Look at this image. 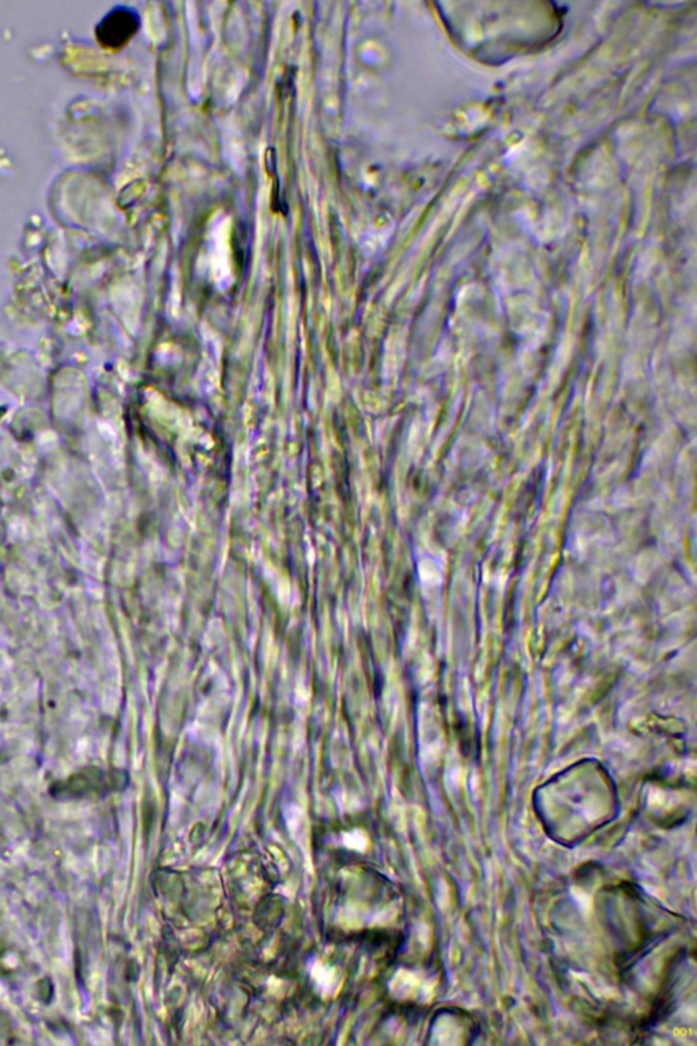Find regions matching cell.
Listing matches in <instances>:
<instances>
[{"mask_svg": "<svg viewBox=\"0 0 697 1046\" xmlns=\"http://www.w3.org/2000/svg\"><path fill=\"white\" fill-rule=\"evenodd\" d=\"M139 28V17L134 10L127 7H116L109 11L97 26V37L108 47H120L126 44Z\"/></svg>", "mask_w": 697, "mask_h": 1046, "instance_id": "1", "label": "cell"}]
</instances>
